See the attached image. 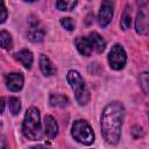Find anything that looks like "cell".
Here are the masks:
<instances>
[{
    "mask_svg": "<svg viewBox=\"0 0 149 149\" xmlns=\"http://www.w3.org/2000/svg\"><path fill=\"white\" fill-rule=\"evenodd\" d=\"M1 127H2V123H1V122H0V128H1Z\"/></svg>",
    "mask_w": 149,
    "mask_h": 149,
    "instance_id": "4316f807",
    "label": "cell"
},
{
    "mask_svg": "<svg viewBox=\"0 0 149 149\" xmlns=\"http://www.w3.org/2000/svg\"><path fill=\"white\" fill-rule=\"evenodd\" d=\"M66 79H68V83L70 84L72 91L74 92L77 102L80 106L86 105L90 101V92H88V88H87L83 77L80 76V73L76 70H70L66 74Z\"/></svg>",
    "mask_w": 149,
    "mask_h": 149,
    "instance_id": "3957f363",
    "label": "cell"
},
{
    "mask_svg": "<svg viewBox=\"0 0 149 149\" xmlns=\"http://www.w3.org/2000/svg\"><path fill=\"white\" fill-rule=\"evenodd\" d=\"M44 133L48 136V139L52 140L58 135V125L54 116L45 115L44 118Z\"/></svg>",
    "mask_w": 149,
    "mask_h": 149,
    "instance_id": "8fae6325",
    "label": "cell"
},
{
    "mask_svg": "<svg viewBox=\"0 0 149 149\" xmlns=\"http://www.w3.org/2000/svg\"><path fill=\"white\" fill-rule=\"evenodd\" d=\"M6 86L12 92H17L23 87L24 84V77L21 72H12L8 73L5 78Z\"/></svg>",
    "mask_w": 149,
    "mask_h": 149,
    "instance_id": "ba28073f",
    "label": "cell"
},
{
    "mask_svg": "<svg viewBox=\"0 0 149 149\" xmlns=\"http://www.w3.org/2000/svg\"><path fill=\"white\" fill-rule=\"evenodd\" d=\"M8 106H9V111L13 115H17L20 113L21 109V102L20 99L16 97H10L8 100Z\"/></svg>",
    "mask_w": 149,
    "mask_h": 149,
    "instance_id": "ac0fdd59",
    "label": "cell"
},
{
    "mask_svg": "<svg viewBox=\"0 0 149 149\" xmlns=\"http://www.w3.org/2000/svg\"><path fill=\"white\" fill-rule=\"evenodd\" d=\"M31 149H47L44 146H36V147H33Z\"/></svg>",
    "mask_w": 149,
    "mask_h": 149,
    "instance_id": "484cf974",
    "label": "cell"
},
{
    "mask_svg": "<svg viewBox=\"0 0 149 149\" xmlns=\"http://www.w3.org/2000/svg\"><path fill=\"white\" fill-rule=\"evenodd\" d=\"M5 111V98H0V114H2Z\"/></svg>",
    "mask_w": 149,
    "mask_h": 149,
    "instance_id": "d4e9b609",
    "label": "cell"
},
{
    "mask_svg": "<svg viewBox=\"0 0 149 149\" xmlns=\"http://www.w3.org/2000/svg\"><path fill=\"white\" fill-rule=\"evenodd\" d=\"M61 24H62L63 28H65L69 31L74 29V22H73V20L71 17H62L61 19Z\"/></svg>",
    "mask_w": 149,
    "mask_h": 149,
    "instance_id": "44dd1931",
    "label": "cell"
},
{
    "mask_svg": "<svg viewBox=\"0 0 149 149\" xmlns=\"http://www.w3.org/2000/svg\"><path fill=\"white\" fill-rule=\"evenodd\" d=\"M140 86L143 91L144 94H148L149 90V78H148V72H143L140 74Z\"/></svg>",
    "mask_w": 149,
    "mask_h": 149,
    "instance_id": "ffe728a7",
    "label": "cell"
},
{
    "mask_svg": "<svg viewBox=\"0 0 149 149\" xmlns=\"http://www.w3.org/2000/svg\"><path fill=\"white\" fill-rule=\"evenodd\" d=\"M38 64H40V69L42 71V73L47 77H50V76H54L56 72H57V69L55 68V65L52 64L51 59L44 55V54H41L40 55V58H38Z\"/></svg>",
    "mask_w": 149,
    "mask_h": 149,
    "instance_id": "30bf717a",
    "label": "cell"
},
{
    "mask_svg": "<svg viewBox=\"0 0 149 149\" xmlns=\"http://www.w3.org/2000/svg\"><path fill=\"white\" fill-rule=\"evenodd\" d=\"M0 149H9V147L7 144V141L5 140L3 136L0 137Z\"/></svg>",
    "mask_w": 149,
    "mask_h": 149,
    "instance_id": "cb8c5ba5",
    "label": "cell"
},
{
    "mask_svg": "<svg viewBox=\"0 0 149 149\" xmlns=\"http://www.w3.org/2000/svg\"><path fill=\"white\" fill-rule=\"evenodd\" d=\"M132 24V15H130V9L127 6L121 15V20H120V27L122 28V30H127Z\"/></svg>",
    "mask_w": 149,
    "mask_h": 149,
    "instance_id": "e0dca14e",
    "label": "cell"
},
{
    "mask_svg": "<svg viewBox=\"0 0 149 149\" xmlns=\"http://www.w3.org/2000/svg\"><path fill=\"white\" fill-rule=\"evenodd\" d=\"M125 107L119 101L109 102L101 114V134L108 144H118L121 139V130L125 120Z\"/></svg>",
    "mask_w": 149,
    "mask_h": 149,
    "instance_id": "6da1fadb",
    "label": "cell"
},
{
    "mask_svg": "<svg viewBox=\"0 0 149 149\" xmlns=\"http://www.w3.org/2000/svg\"><path fill=\"white\" fill-rule=\"evenodd\" d=\"M74 45L78 50V52L85 57H88L92 55L93 52V48H92V44L88 40V37H85V36H78L76 37L74 40Z\"/></svg>",
    "mask_w": 149,
    "mask_h": 149,
    "instance_id": "9c48e42d",
    "label": "cell"
},
{
    "mask_svg": "<svg viewBox=\"0 0 149 149\" xmlns=\"http://www.w3.org/2000/svg\"><path fill=\"white\" fill-rule=\"evenodd\" d=\"M135 29L136 33L140 35H147L148 34V20L144 12H139L135 20Z\"/></svg>",
    "mask_w": 149,
    "mask_h": 149,
    "instance_id": "5bb4252c",
    "label": "cell"
},
{
    "mask_svg": "<svg viewBox=\"0 0 149 149\" xmlns=\"http://www.w3.org/2000/svg\"><path fill=\"white\" fill-rule=\"evenodd\" d=\"M49 102L54 107H65L69 105V99L66 95L61 94V93H52L50 94Z\"/></svg>",
    "mask_w": 149,
    "mask_h": 149,
    "instance_id": "9a60e30c",
    "label": "cell"
},
{
    "mask_svg": "<svg viewBox=\"0 0 149 149\" xmlns=\"http://www.w3.org/2000/svg\"><path fill=\"white\" fill-rule=\"evenodd\" d=\"M7 16H8V13H7L6 6L2 1H0V23H3L7 20Z\"/></svg>",
    "mask_w": 149,
    "mask_h": 149,
    "instance_id": "7402d4cb",
    "label": "cell"
},
{
    "mask_svg": "<svg viewBox=\"0 0 149 149\" xmlns=\"http://www.w3.org/2000/svg\"><path fill=\"white\" fill-rule=\"evenodd\" d=\"M22 133L23 135L31 141L40 140L43 135L41 126V114L40 111L31 106L27 109L23 122H22Z\"/></svg>",
    "mask_w": 149,
    "mask_h": 149,
    "instance_id": "7a4b0ae2",
    "label": "cell"
},
{
    "mask_svg": "<svg viewBox=\"0 0 149 149\" xmlns=\"http://www.w3.org/2000/svg\"><path fill=\"white\" fill-rule=\"evenodd\" d=\"M13 47V40L8 31L0 30V48L5 50H9Z\"/></svg>",
    "mask_w": 149,
    "mask_h": 149,
    "instance_id": "2e32d148",
    "label": "cell"
},
{
    "mask_svg": "<svg viewBox=\"0 0 149 149\" xmlns=\"http://www.w3.org/2000/svg\"><path fill=\"white\" fill-rule=\"evenodd\" d=\"M14 57L15 59H17L26 69H31V65H33V62H34V57H33V54L30 50L28 49H22L20 51H17L16 54H14Z\"/></svg>",
    "mask_w": 149,
    "mask_h": 149,
    "instance_id": "4fadbf2b",
    "label": "cell"
},
{
    "mask_svg": "<svg viewBox=\"0 0 149 149\" xmlns=\"http://www.w3.org/2000/svg\"><path fill=\"white\" fill-rule=\"evenodd\" d=\"M114 15V5L112 1H102L100 9H99V14H98V22L99 26L105 28L107 27Z\"/></svg>",
    "mask_w": 149,
    "mask_h": 149,
    "instance_id": "52a82bcc",
    "label": "cell"
},
{
    "mask_svg": "<svg viewBox=\"0 0 149 149\" xmlns=\"http://www.w3.org/2000/svg\"><path fill=\"white\" fill-rule=\"evenodd\" d=\"M71 135L77 142L84 146H90L94 142L93 129L91 128L90 123L86 120H81V119L76 120L71 128Z\"/></svg>",
    "mask_w": 149,
    "mask_h": 149,
    "instance_id": "277c9868",
    "label": "cell"
},
{
    "mask_svg": "<svg viewBox=\"0 0 149 149\" xmlns=\"http://www.w3.org/2000/svg\"><path fill=\"white\" fill-rule=\"evenodd\" d=\"M29 41L31 42H41L43 41L44 36H45V29L42 26V23L40 22V20L37 17H30L29 20V30L27 34Z\"/></svg>",
    "mask_w": 149,
    "mask_h": 149,
    "instance_id": "8992f818",
    "label": "cell"
},
{
    "mask_svg": "<svg viewBox=\"0 0 149 149\" xmlns=\"http://www.w3.org/2000/svg\"><path fill=\"white\" fill-rule=\"evenodd\" d=\"M77 6V1L76 0H71V1H65V0H59L56 2V8L59 10H71Z\"/></svg>",
    "mask_w": 149,
    "mask_h": 149,
    "instance_id": "d6986e66",
    "label": "cell"
},
{
    "mask_svg": "<svg viewBox=\"0 0 149 149\" xmlns=\"http://www.w3.org/2000/svg\"><path fill=\"white\" fill-rule=\"evenodd\" d=\"M132 134L135 139H139L140 136H143V129L140 126H134L132 129Z\"/></svg>",
    "mask_w": 149,
    "mask_h": 149,
    "instance_id": "603a6c76",
    "label": "cell"
},
{
    "mask_svg": "<svg viewBox=\"0 0 149 149\" xmlns=\"http://www.w3.org/2000/svg\"><path fill=\"white\" fill-rule=\"evenodd\" d=\"M127 62V54L123 47L119 43L114 44L108 52V64L113 70H121Z\"/></svg>",
    "mask_w": 149,
    "mask_h": 149,
    "instance_id": "5b68a950",
    "label": "cell"
},
{
    "mask_svg": "<svg viewBox=\"0 0 149 149\" xmlns=\"http://www.w3.org/2000/svg\"><path fill=\"white\" fill-rule=\"evenodd\" d=\"M88 40H90V42H91V44H92V48H93V50H94L95 52L100 54V52H102V51L105 50L106 41H105V38H104L99 33H97V31L90 33Z\"/></svg>",
    "mask_w": 149,
    "mask_h": 149,
    "instance_id": "7c38bea8",
    "label": "cell"
}]
</instances>
